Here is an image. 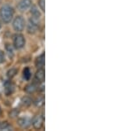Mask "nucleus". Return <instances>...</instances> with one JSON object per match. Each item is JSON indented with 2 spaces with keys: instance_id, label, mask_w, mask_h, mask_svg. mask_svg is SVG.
Listing matches in <instances>:
<instances>
[{
  "instance_id": "nucleus-3",
  "label": "nucleus",
  "mask_w": 133,
  "mask_h": 131,
  "mask_svg": "<svg viewBox=\"0 0 133 131\" xmlns=\"http://www.w3.org/2000/svg\"><path fill=\"white\" fill-rule=\"evenodd\" d=\"M13 46L17 50L22 49L25 46V43H26L25 37H24V35H21V34H19V33L15 34L13 36Z\"/></svg>"
},
{
  "instance_id": "nucleus-8",
  "label": "nucleus",
  "mask_w": 133,
  "mask_h": 131,
  "mask_svg": "<svg viewBox=\"0 0 133 131\" xmlns=\"http://www.w3.org/2000/svg\"><path fill=\"white\" fill-rule=\"evenodd\" d=\"M35 78L38 82H44V79H45V72H44V68H38L37 72L36 73Z\"/></svg>"
},
{
  "instance_id": "nucleus-9",
  "label": "nucleus",
  "mask_w": 133,
  "mask_h": 131,
  "mask_svg": "<svg viewBox=\"0 0 133 131\" xmlns=\"http://www.w3.org/2000/svg\"><path fill=\"white\" fill-rule=\"evenodd\" d=\"M45 63V59H44V53H42L39 57L37 58L36 59V67L37 68H43Z\"/></svg>"
},
{
  "instance_id": "nucleus-2",
  "label": "nucleus",
  "mask_w": 133,
  "mask_h": 131,
  "mask_svg": "<svg viewBox=\"0 0 133 131\" xmlns=\"http://www.w3.org/2000/svg\"><path fill=\"white\" fill-rule=\"evenodd\" d=\"M26 27V21L25 19L23 17L21 16V15H18L14 18L13 21V29L16 31L17 33H20L21 31L24 30Z\"/></svg>"
},
{
  "instance_id": "nucleus-11",
  "label": "nucleus",
  "mask_w": 133,
  "mask_h": 131,
  "mask_svg": "<svg viewBox=\"0 0 133 131\" xmlns=\"http://www.w3.org/2000/svg\"><path fill=\"white\" fill-rule=\"evenodd\" d=\"M37 87L35 83H30V84H28L27 86L25 87L24 90H25V92H27L28 94H32V93H34L37 90Z\"/></svg>"
},
{
  "instance_id": "nucleus-1",
  "label": "nucleus",
  "mask_w": 133,
  "mask_h": 131,
  "mask_svg": "<svg viewBox=\"0 0 133 131\" xmlns=\"http://www.w3.org/2000/svg\"><path fill=\"white\" fill-rule=\"evenodd\" d=\"M14 15V9L10 5H4L0 8V18L4 23H10Z\"/></svg>"
},
{
  "instance_id": "nucleus-6",
  "label": "nucleus",
  "mask_w": 133,
  "mask_h": 131,
  "mask_svg": "<svg viewBox=\"0 0 133 131\" xmlns=\"http://www.w3.org/2000/svg\"><path fill=\"white\" fill-rule=\"evenodd\" d=\"M32 5V0H20L17 5L18 10L20 12H26Z\"/></svg>"
},
{
  "instance_id": "nucleus-18",
  "label": "nucleus",
  "mask_w": 133,
  "mask_h": 131,
  "mask_svg": "<svg viewBox=\"0 0 133 131\" xmlns=\"http://www.w3.org/2000/svg\"><path fill=\"white\" fill-rule=\"evenodd\" d=\"M18 114H19V110H18V109H13V110L9 113L10 118H15V117L18 116Z\"/></svg>"
},
{
  "instance_id": "nucleus-5",
  "label": "nucleus",
  "mask_w": 133,
  "mask_h": 131,
  "mask_svg": "<svg viewBox=\"0 0 133 131\" xmlns=\"http://www.w3.org/2000/svg\"><path fill=\"white\" fill-rule=\"evenodd\" d=\"M44 122V115H37L33 118V120H31V124L33 125L34 128L36 129H40L42 128Z\"/></svg>"
},
{
  "instance_id": "nucleus-7",
  "label": "nucleus",
  "mask_w": 133,
  "mask_h": 131,
  "mask_svg": "<svg viewBox=\"0 0 133 131\" xmlns=\"http://www.w3.org/2000/svg\"><path fill=\"white\" fill-rule=\"evenodd\" d=\"M18 125L21 127V128H29L31 125V120L28 117H23V118H20L18 120Z\"/></svg>"
},
{
  "instance_id": "nucleus-15",
  "label": "nucleus",
  "mask_w": 133,
  "mask_h": 131,
  "mask_svg": "<svg viewBox=\"0 0 133 131\" xmlns=\"http://www.w3.org/2000/svg\"><path fill=\"white\" fill-rule=\"evenodd\" d=\"M30 76H31V72H30V69L29 67H25L23 70V77L25 80L29 81L30 79Z\"/></svg>"
},
{
  "instance_id": "nucleus-14",
  "label": "nucleus",
  "mask_w": 133,
  "mask_h": 131,
  "mask_svg": "<svg viewBox=\"0 0 133 131\" xmlns=\"http://www.w3.org/2000/svg\"><path fill=\"white\" fill-rule=\"evenodd\" d=\"M21 104L25 106H29L32 104V99L29 97H23L21 98Z\"/></svg>"
},
{
  "instance_id": "nucleus-20",
  "label": "nucleus",
  "mask_w": 133,
  "mask_h": 131,
  "mask_svg": "<svg viewBox=\"0 0 133 131\" xmlns=\"http://www.w3.org/2000/svg\"><path fill=\"white\" fill-rule=\"evenodd\" d=\"M5 48H6V50H7V51H8V53H9V54H12V55L13 54V48H12V47L10 46L9 44H6V46H5Z\"/></svg>"
},
{
  "instance_id": "nucleus-22",
  "label": "nucleus",
  "mask_w": 133,
  "mask_h": 131,
  "mask_svg": "<svg viewBox=\"0 0 133 131\" xmlns=\"http://www.w3.org/2000/svg\"><path fill=\"white\" fill-rule=\"evenodd\" d=\"M2 114V110H1V107H0V116H1Z\"/></svg>"
},
{
  "instance_id": "nucleus-23",
  "label": "nucleus",
  "mask_w": 133,
  "mask_h": 131,
  "mask_svg": "<svg viewBox=\"0 0 133 131\" xmlns=\"http://www.w3.org/2000/svg\"><path fill=\"white\" fill-rule=\"evenodd\" d=\"M1 27H2V24H1V22H0V29H1Z\"/></svg>"
},
{
  "instance_id": "nucleus-13",
  "label": "nucleus",
  "mask_w": 133,
  "mask_h": 131,
  "mask_svg": "<svg viewBox=\"0 0 133 131\" xmlns=\"http://www.w3.org/2000/svg\"><path fill=\"white\" fill-rule=\"evenodd\" d=\"M13 91H14V86L12 85L11 83H10L9 85H6V86H5V94H6L7 96H10L11 94H13Z\"/></svg>"
},
{
  "instance_id": "nucleus-10",
  "label": "nucleus",
  "mask_w": 133,
  "mask_h": 131,
  "mask_svg": "<svg viewBox=\"0 0 133 131\" xmlns=\"http://www.w3.org/2000/svg\"><path fill=\"white\" fill-rule=\"evenodd\" d=\"M30 13H31L33 18H36V19H38V20L41 18V13H40L39 9H38L36 5H31V6H30Z\"/></svg>"
},
{
  "instance_id": "nucleus-4",
  "label": "nucleus",
  "mask_w": 133,
  "mask_h": 131,
  "mask_svg": "<svg viewBox=\"0 0 133 131\" xmlns=\"http://www.w3.org/2000/svg\"><path fill=\"white\" fill-rule=\"evenodd\" d=\"M38 29H39V20L31 17L27 26L28 32L29 34H35L38 30Z\"/></svg>"
},
{
  "instance_id": "nucleus-19",
  "label": "nucleus",
  "mask_w": 133,
  "mask_h": 131,
  "mask_svg": "<svg viewBox=\"0 0 133 131\" xmlns=\"http://www.w3.org/2000/svg\"><path fill=\"white\" fill-rule=\"evenodd\" d=\"M38 5L42 11H45V0H38Z\"/></svg>"
},
{
  "instance_id": "nucleus-24",
  "label": "nucleus",
  "mask_w": 133,
  "mask_h": 131,
  "mask_svg": "<svg viewBox=\"0 0 133 131\" xmlns=\"http://www.w3.org/2000/svg\"><path fill=\"white\" fill-rule=\"evenodd\" d=\"M0 128H1V123H0Z\"/></svg>"
},
{
  "instance_id": "nucleus-21",
  "label": "nucleus",
  "mask_w": 133,
  "mask_h": 131,
  "mask_svg": "<svg viewBox=\"0 0 133 131\" xmlns=\"http://www.w3.org/2000/svg\"><path fill=\"white\" fill-rule=\"evenodd\" d=\"M4 60H5V54H4L3 51L0 50V64H1V63H3Z\"/></svg>"
},
{
  "instance_id": "nucleus-12",
  "label": "nucleus",
  "mask_w": 133,
  "mask_h": 131,
  "mask_svg": "<svg viewBox=\"0 0 133 131\" xmlns=\"http://www.w3.org/2000/svg\"><path fill=\"white\" fill-rule=\"evenodd\" d=\"M34 104H35V106L37 107H39V108H41V107H43L44 106V97L42 96V97H39L38 98L36 99V101L34 102Z\"/></svg>"
},
{
  "instance_id": "nucleus-16",
  "label": "nucleus",
  "mask_w": 133,
  "mask_h": 131,
  "mask_svg": "<svg viewBox=\"0 0 133 131\" xmlns=\"http://www.w3.org/2000/svg\"><path fill=\"white\" fill-rule=\"evenodd\" d=\"M10 129H12V127L8 122L1 123V128H0V130H10Z\"/></svg>"
},
{
  "instance_id": "nucleus-17",
  "label": "nucleus",
  "mask_w": 133,
  "mask_h": 131,
  "mask_svg": "<svg viewBox=\"0 0 133 131\" xmlns=\"http://www.w3.org/2000/svg\"><path fill=\"white\" fill-rule=\"evenodd\" d=\"M17 69H15V68H12L11 70H9L7 72V76L9 77V78H13V77H14L16 74H17Z\"/></svg>"
}]
</instances>
